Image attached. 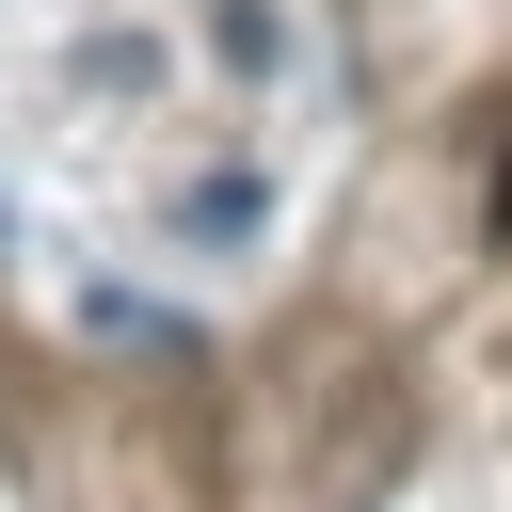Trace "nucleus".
<instances>
[{
	"label": "nucleus",
	"instance_id": "nucleus-1",
	"mask_svg": "<svg viewBox=\"0 0 512 512\" xmlns=\"http://www.w3.org/2000/svg\"><path fill=\"white\" fill-rule=\"evenodd\" d=\"M176 224H192V240H240V224H256V192H240V176H208V192H176Z\"/></svg>",
	"mask_w": 512,
	"mask_h": 512
}]
</instances>
